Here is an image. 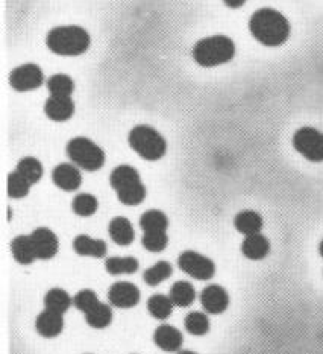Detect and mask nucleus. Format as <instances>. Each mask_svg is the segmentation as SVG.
Segmentation results:
<instances>
[{"mask_svg": "<svg viewBox=\"0 0 323 354\" xmlns=\"http://www.w3.org/2000/svg\"><path fill=\"white\" fill-rule=\"evenodd\" d=\"M290 21L284 14L273 8H261L252 14L249 30L252 37L261 44L276 48L288 40Z\"/></svg>", "mask_w": 323, "mask_h": 354, "instance_id": "obj_1", "label": "nucleus"}, {"mask_svg": "<svg viewBox=\"0 0 323 354\" xmlns=\"http://www.w3.org/2000/svg\"><path fill=\"white\" fill-rule=\"evenodd\" d=\"M91 38L81 26H58L53 28L46 38L48 48L61 57H78L90 48Z\"/></svg>", "mask_w": 323, "mask_h": 354, "instance_id": "obj_2", "label": "nucleus"}, {"mask_svg": "<svg viewBox=\"0 0 323 354\" xmlns=\"http://www.w3.org/2000/svg\"><path fill=\"white\" fill-rule=\"evenodd\" d=\"M235 55V44L226 35L202 38L193 48V58L199 66L215 67L229 63Z\"/></svg>", "mask_w": 323, "mask_h": 354, "instance_id": "obj_3", "label": "nucleus"}, {"mask_svg": "<svg viewBox=\"0 0 323 354\" xmlns=\"http://www.w3.org/2000/svg\"><path fill=\"white\" fill-rule=\"evenodd\" d=\"M129 146L144 160L157 161L166 156L167 143L157 129L148 125H138L129 133Z\"/></svg>", "mask_w": 323, "mask_h": 354, "instance_id": "obj_4", "label": "nucleus"}, {"mask_svg": "<svg viewBox=\"0 0 323 354\" xmlns=\"http://www.w3.org/2000/svg\"><path fill=\"white\" fill-rule=\"evenodd\" d=\"M67 156L73 163L86 171H99L105 163V153L101 146L87 137H75L67 143Z\"/></svg>", "mask_w": 323, "mask_h": 354, "instance_id": "obj_5", "label": "nucleus"}, {"mask_svg": "<svg viewBox=\"0 0 323 354\" xmlns=\"http://www.w3.org/2000/svg\"><path fill=\"white\" fill-rule=\"evenodd\" d=\"M295 149L313 163L323 161V133L311 127L297 129L293 136Z\"/></svg>", "mask_w": 323, "mask_h": 354, "instance_id": "obj_6", "label": "nucleus"}, {"mask_svg": "<svg viewBox=\"0 0 323 354\" xmlns=\"http://www.w3.org/2000/svg\"><path fill=\"white\" fill-rule=\"evenodd\" d=\"M178 265L184 272L196 280H211L215 274L214 261L196 251H184L178 259Z\"/></svg>", "mask_w": 323, "mask_h": 354, "instance_id": "obj_7", "label": "nucleus"}, {"mask_svg": "<svg viewBox=\"0 0 323 354\" xmlns=\"http://www.w3.org/2000/svg\"><path fill=\"white\" fill-rule=\"evenodd\" d=\"M44 73L37 64H23L14 68L10 75V84L17 91H30L43 86Z\"/></svg>", "mask_w": 323, "mask_h": 354, "instance_id": "obj_8", "label": "nucleus"}, {"mask_svg": "<svg viewBox=\"0 0 323 354\" xmlns=\"http://www.w3.org/2000/svg\"><path fill=\"white\" fill-rule=\"evenodd\" d=\"M108 299L110 304L119 309H130L140 301V289L129 281L114 283L108 290Z\"/></svg>", "mask_w": 323, "mask_h": 354, "instance_id": "obj_9", "label": "nucleus"}, {"mask_svg": "<svg viewBox=\"0 0 323 354\" xmlns=\"http://www.w3.org/2000/svg\"><path fill=\"white\" fill-rule=\"evenodd\" d=\"M34 248L37 252V259L49 260L57 256L58 252V237L49 228H37L30 234Z\"/></svg>", "mask_w": 323, "mask_h": 354, "instance_id": "obj_10", "label": "nucleus"}, {"mask_svg": "<svg viewBox=\"0 0 323 354\" xmlns=\"http://www.w3.org/2000/svg\"><path fill=\"white\" fill-rule=\"evenodd\" d=\"M201 303L205 312L211 315L223 313L229 306V295L226 289H223L219 284H210L201 294Z\"/></svg>", "mask_w": 323, "mask_h": 354, "instance_id": "obj_11", "label": "nucleus"}, {"mask_svg": "<svg viewBox=\"0 0 323 354\" xmlns=\"http://www.w3.org/2000/svg\"><path fill=\"white\" fill-rule=\"evenodd\" d=\"M52 180H53V183H55V186L59 187L61 190L73 192V190H78L81 187L82 175L79 172V169L76 166L63 163L53 169Z\"/></svg>", "mask_w": 323, "mask_h": 354, "instance_id": "obj_12", "label": "nucleus"}, {"mask_svg": "<svg viewBox=\"0 0 323 354\" xmlns=\"http://www.w3.org/2000/svg\"><path fill=\"white\" fill-rule=\"evenodd\" d=\"M44 113L50 120L66 122L75 114V104L72 97L50 96L44 104Z\"/></svg>", "mask_w": 323, "mask_h": 354, "instance_id": "obj_13", "label": "nucleus"}, {"mask_svg": "<svg viewBox=\"0 0 323 354\" xmlns=\"http://www.w3.org/2000/svg\"><path fill=\"white\" fill-rule=\"evenodd\" d=\"M182 341L184 337L179 330L168 324L159 326L155 330V333H153V342L163 351H178L182 347Z\"/></svg>", "mask_w": 323, "mask_h": 354, "instance_id": "obj_14", "label": "nucleus"}, {"mask_svg": "<svg viewBox=\"0 0 323 354\" xmlns=\"http://www.w3.org/2000/svg\"><path fill=\"white\" fill-rule=\"evenodd\" d=\"M35 328L44 337H55L63 333L64 330L63 315L52 310H44L37 317Z\"/></svg>", "mask_w": 323, "mask_h": 354, "instance_id": "obj_15", "label": "nucleus"}, {"mask_svg": "<svg viewBox=\"0 0 323 354\" xmlns=\"http://www.w3.org/2000/svg\"><path fill=\"white\" fill-rule=\"evenodd\" d=\"M110 183L112 189L120 194V192L130 189L137 186V184L141 183L140 178V174L137 172V169H134L133 166H128V165H121L117 166L112 171L111 176H110Z\"/></svg>", "mask_w": 323, "mask_h": 354, "instance_id": "obj_16", "label": "nucleus"}, {"mask_svg": "<svg viewBox=\"0 0 323 354\" xmlns=\"http://www.w3.org/2000/svg\"><path fill=\"white\" fill-rule=\"evenodd\" d=\"M242 252L249 260H263L271 252V242L261 233L246 236L242 243Z\"/></svg>", "mask_w": 323, "mask_h": 354, "instance_id": "obj_17", "label": "nucleus"}, {"mask_svg": "<svg viewBox=\"0 0 323 354\" xmlns=\"http://www.w3.org/2000/svg\"><path fill=\"white\" fill-rule=\"evenodd\" d=\"M108 233H110L112 242L117 243L120 246H126L134 242V227L130 224V221L123 218V216H117L114 218L110 225H108Z\"/></svg>", "mask_w": 323, "mask_h": 354, "instance_id": "obj_18", "label": "nucleus"}, {"mask_svg": "<svg viewBox=\"0 0 323 354\" xmlns=\"http://www.w3.org/2000/svg\"><path fill=\"white\" fill-rule=\"evenodd\" d=\"M73 250L79 256L101 259L106 254V243L102 239H93L86 234H81L73 241Z\"/></svg>", "mask_w": 323, "mask_h": 354, "instance_id": "obj_19", "label": "nucleus"}, {"mask_svg": "<svg viewBox=\"0 0 323 354\" xmlns=\"http://www.w3.org/2000/svg\"><path fill=\"white\" fill-rule=\"evenodd\" d=\"M234 225L237 232L244 234V237L258 234L261 233V228H263V218L257 212L244 210L237 214L234 219Z\"/></svg>", "mask_w": 323, "mask_h": 354, "instance_id": "obj_20", "label": "nucleus"}, {"mask_svg": "<svg viewBox=\"0 0 323 354\" xmlns=\"http://www.w3.org/2000/svg\"><path fill=\"white\" fill-rule=\"evenodd\" d=\"M11 251L15 261H19L20 265H30L37 259V252L30 236L15 237L11 243Z\"/></svg>", "mask_w": 323, "mask_h": 354, "instance_id": "obj_21", "label": "nucleus"}, {"mask_svg": "<svg viewBox=\"0 0 323 354\" xmlns=\"http://www.w3.org/2000/svg\"><path fill=\"white\" fill-rule=\"evenodd\" d=\"M73 304V298L67 294L64 289L53 288L44 297V307L46 310H52L64 315L70 306Z\"/></svg>", "mask_w": 323, "mask_h": 354, "instance_id": "obj_22", "label": "nucleus"}, {"mask_svg": "<svg viewBox=\"0 0 323 354\" xmlns=\"http://www.w3.org/2000/svg\"><path fill=\"white\" fill-rule=\"evenodd\" d=\"M140 227L144 233H167L168 219L163 212L149 210L141 216Z\"/></svg>", "mask_w": 323, "mask_h": 354, "instance_id": "obj_23", "label": "nucleus"}, {"mask_svg": "<svg viewBox=\"0 0 323 354\" xmlns=\"http://www.w3.org/2000/svg\"><path fill=\"white\" fill-rule=\"evenodd\" d=\"M170 299L175 306L178 307H188L195 303L196 290L193 284L188 281H176L170 289Z\"/></svg>", "mask_w": 323, "mask_h": 354, "instance_id": "obj_24", "label": "nucleus"}, {"mask_svg": "<svg viewBox=\"0 0 323 354\" xmlns=\"http://www.w3.org/2000/svg\"><path fill=\"white\" fill-rule=\"evenodd\" d=\"M86 321L93 328H105L112 321V309L108 304L99 301L93 309L86 313Z\"/></svg>", "mask_w": 323, "mask_h": 354, "instance_id": "obj_25", "label": "nucleus"}, {"mask_svg": "<svg viewBox=\"0 0 323 354\" xmlns=\"http://www.w3.org/2000/svg\"><path fill=\"white\" fill-rule=\"evenodd\" d=\"M138 260L135 257H110L105 261L106 272L111 275H125V274H134L137 272Z\"/></svg>", "mask_w": 323, "mask_h": 354, "instance_id": "obj_26", "label": "nucleus"}, {"mask_svg": "<svg viewBox=\"0 0 323 354\" xmlns=\"http://www.w3.org/2000/svg\"><path fill=\"white\" fill-rule=\"evenodd\" d=\"M173 306L175 304L170 299V297L163 295V294H157V295H153V297L149 298L148 310L153 318L167 319L173 312Z\"/></svg>", "mask_w": 323, "mask_h": 354, "instance_id": "obj_27", "label": "nucleus"}, {"mask_svg": "<svg viewBox=\"0 0 323 354\" xmlns=\"http://www.w3.org/2000/svg\"><path fill=\"white\" fill-rule=\"evenodd\" d=\"M172 274L173 268L168 261H158V263L146 269L143 279L149 286H158V284L166 281L167 279H170Z\"/></svg>", "mask_w": 323, "mask_h": 354, "instance_id": "obj_28", "label": "nucleus"}, {"mask_svg": "<svg viewBox=\"0 0 323 354\" xmlns=\"http://www.w3.org/2000/svg\"><path fill=\"white\" fill-rule=\"evenodd\" d=\"M23 178L28 180L30 184H35L41 180L43 166L35 157H25L19 161L17 169H15Z\"/></svg>", "mask_w": 323, "mask_h": 354, "instance_id": "obj_29", "label": "nucleus"}, {"mask_svg": "<svg viewBox=\"0 0 323 354\" xmlns=\"http://www.w3.org/2000/svg\"><path fill=\"white\" fill-rule=\"evenodd\" d=\"M48 90L50 91V96L70 97L75 90V82L68 75L58 73L48 81Z\"/></svg>", "mask_w": 323, "mask_h": 354, "instance_id": "obj_30", "label": "nucleus"}, {"mask_svg": "<svg viewBox=\"0 0 323 354\" xmlns=\"http://www.w3.org/2000/svg\"><path fill=\"white\" fill-rule=\"evenodd\" d=\"M72 209L76 214H78V216H84V218L93 216L99 209L97 198L91 194H79L73 199Z\"/></svg>", "mask_w": 323, "mask_h": 354, "instance_id": "obj_31", "label": "nucleus"}, {"mask_svg": "<svg viewBox=\"0 0 323 354\" xmlns=\"http://www.w3.org/2000/svg\"><path fill=\"white\" fill-rule=\"evenodd\" d=\"M187 332L195 336H204L210 332V319L204 312H191L186 318Z\"/></svg>", "mask_w": 323, "mask_h": 354, "instance_id": "obj_32", "label": "nucleus"}, {"mask_svg": "<svg viewBox=\"0 0 323 354\" xmlns=\"http://www.w3.org/2000/svg\"><path fill=\"white\" fill-rule=\"evenodd\" d=\"M30 186H32V184L23 178L17 171L8 175V195L14 199H21L28 196Z\"/></svg>", "mask_w": 323, "mask_h": 354, "instance_id": "obj_33", "label": "nucleus"}, {"mask_svg": "<svg viewBox=\"0 0 323 354\" xmlns=\"http://www.w3.org/2000/svg\"><path fill=\"white\" fill-rule=\"evenodd\" d=\"M97 303H99V298L96 295V292L91 290V289H82L73 297L75 307L78 310H81L84 315H86L88 310L93 309V307Z\"/></svg>", "mask_w": 323, "mask_h": 354, "instance_id": "obj_34", "label": "nucleus"}, {"mask_svg": "<svg viewBox=\"0 0 323 354\" xmlns=\"http://www.w3.org/2000/svg\"><path fill=\"white\" fill-rule=\"evenodd\" d=\"M141 242L144 250H148L150 252H161L166 250L168 237L167 233H144Z\"/></svg>", "mask_w": 323, "mask_h": 354, "instance_id": "obj_35", "label": "nucleus"}, {"mask_svg": "<svg viewBox=\"0 0 323 354\" xmlns=\"http://www.w3.org/2000/svg\"><path fill=\"white\" fill-rule=\"evenodd\" d=\"M223 3H225L228 8L237 10V8H242L246 3V0H223Z\"/></svg>", "mask_w": 323, "mask_h": 354, "instance_id": "obj_36", "label": "nucleus"}, {"mask_svg": "<svg viewBox=\"0 0 323 354\" xmlns=\"http://www.w3.org/2000/svg\"><path fill=\"white\" fill-rule=\"evenodd\" d=\"M178 354H197L195 351H190V350H184V351H179Z\"/></svg>", "mask_w": 323, "mask_h": 354, "instance_id": "obj_37", "label": "nucleus"}, {"mask_svg": "<svg viewBox=\"0 0 323 354\" xmlns=\"http://www.w3.org/2000/svg\"><path fill=\"white\" fill-rule=\"evenodd\" d=\"M319 252H320V256L323 257V239H322V242L319 245Z\"/></svg>", "mask_w": 323, "mask_h": 354, "instance_id": "obj_38", "label": "nucleus"}]
</instances>
